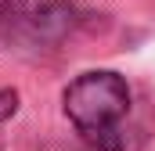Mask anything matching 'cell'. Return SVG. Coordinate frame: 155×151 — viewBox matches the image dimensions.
<instances>
[{"label": "cell", "instance_id": "cell-1", "mask_svg": "<svg viewBox=\"0 0 155 151\" xmlns=\"http://www.w3.org/2000/svg\"><path fill=\"white\" fill-rule=\"evenodd\" d=\"M130 108L126 79L116 72H83L65 90V115L76 130H94L119 122Z\"/></svg>", "mask_w": 155, "mask_h": 151}, {"label": "cell", "instance_id": "cell-2", "mask_svg": "<svg viewBox=\"0 0 155 151\" xmlns=\"http://www.w3.org/2000/svg\"><path fill=\"white\" fill-rule=\"evenodd\" d=\"M29 33L40 40H61L72 25H76V14H72V7L69 4H58V0H51V4H40L29 11Z\"/></svg>", "mask_w": 155, "mask_h": 151}, {"label": "cell", "instance_id": "cell-3", "mask_svg": "<svg viewBox=\"0 0 155 151\" xmlns=\"http://www.w3.org/2000/svg\"><path fill=\"white\" fill-rule=\"evenodd\" d=\"M87 144H94L97 151H123L126 148V133L119 122H108V126H94V130H79Z\"/></svg>", "mask_w": 155, "mask_h": 151}, {"label": "cell", "instance_id": "cell-4", "mask_svg": "<svg viewBox=\"0 0 155 151\" xmlns=\"http://www.w3.org/2000/svg\"><path fill=\"white\" fill-rule=\"evenodd\" d=\"M18 112V90H0V122H7Z\"/></svg>", "mask_w": 155, "mask_h": 151}]
</instances>
